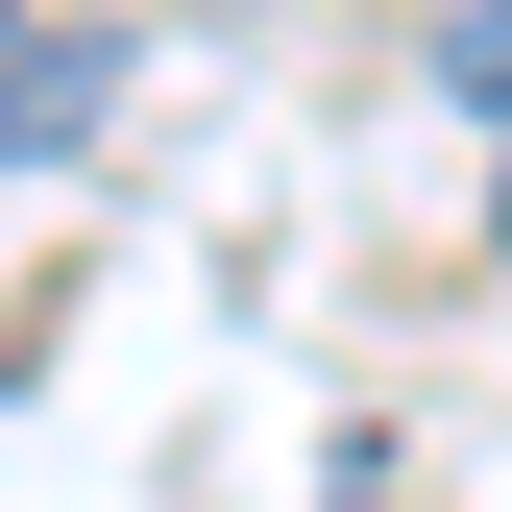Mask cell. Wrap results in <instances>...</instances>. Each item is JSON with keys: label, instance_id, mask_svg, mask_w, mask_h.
Here are the masks:
<instances>
[{"label": "cell", "instance_id": "1", "mask_svg": "<svg viewBox=\"0 0 512 512\" xmlns=\"http://www.w3.org/2000/svg\"><path fill=\"white\" fill-rule=\"evenodd\" d=\"M98 25H49V0H0V147H98Z\"/></svg>", "mask_w": 512, "mask_h": 512}, {"label": "cell", "instance_id": "2", "mask_svg": "<svg viewBox=\"0 0 512 512\" xmlns=\"http://www.w3.org/2000/svg\"><path fill=\"white\" fill-rule=\"evenodd\" d=\"M439 74H464V98L512 122V0H439Z\"/></svg>", "mask_w": 512, "mask_h": 512}]
</instances>
